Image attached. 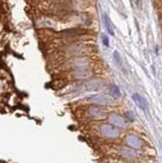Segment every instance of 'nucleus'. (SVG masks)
<instances>
[{"mask_svg": "<svg viewBox=\"0 0 162 163\" xmlns=\"http://www.w3.org/2000/svg\"><path fill=\"white\" fill-rule=\"evenodd\" d=\"M113 56H114V59L116 60V62H117L118 64H120V56H119L118 51H114V52H113Z\"/></svg>", "mask_w": 162, "mask_h": 163, "instance_id": "obj_7", "label": "nucleus"}, {"mask_svg": "<svg viewBox=\"0 0 162 163\" xmlns=\"http://www.w3.org/2000/svg\"><path fill=\"white\" fill-rule=\"evenodd\" d=\"M102 43L105 47H109V39L106 35H102Z\"/></svg>", "mask_w": 162, "mask_h": 163, "instance_id": "obj_6", "label": "nucleus"}, {"mask_svg": "<svg viewBox=\"0 0 162 163\" xmlns=\"http://www.w3.org/2000/svg\"><path fill=\"white\" fill-rule=\"evenodd\" d=\"M103 22H104V24H105V28L107 30L108 34L111 36H114V30L111 24V20H110L109 16L106 13H103Z\"/></svg>", "mask_w": 162, "mask_h": 163, "instance_id": "obj_3", "label": "nucleus"}, {"mask_svg": "<svg viewBox=\"0 0 162 163\" xmlns=\"http://www.w3.org/2000/svg\"><path fill=\"white\" fill-rule=\"evenodd\" d=\"M102 85H104V82H102L101 79H91L86 84V87L88 90H97Z\"/></svg>", "mask_w": 162, "mask_h": 163, "instance_id": "obj_2", "label": "nucleus"}, {"mask_svg": "<svg viewBox=\"0 0 162 163\" xmlns=\"http://www.w3.org/2000/svg\"><path fill=\"white\" fill-rule=\"evenodd\" d=\"M92 75V69L88 66H80L74 71V77L77 79H85Z\"/></svg>", "mask_w": 162, "mask_h": 163, "instance_id": "obj_1", "label": "nucleus"}, {"mask_svg": "<svg viewBox=\"0 0 162 163\" xmlns=\"http://www.w3.org/2000/svg\"><path fill=\"white\" fill-rule=\"evenodd\" d=\"M133 100H134L135 103H136L140 108H142V109H144V108H145L144 104H143V98L141 97L138 93H135V94L133 95Z\"/></svg>", "mask_w": 162, "mask_h": 163, "instance_id": "obj_5", "label": "nucleus"}, {"mask_svg": "<svg viewBox=\"0 0 162 163\" xmlns=\"http://www.w3.org/2000/svg\"><path fill=\"white\" fill-rule=\"evenodd\" d=\"M54 1H55V0H54Z\"/></svg>", "mask_w": 162, "mask_h": 163, "instance_id": "obj_10", "label": "nucleus"}, {"mask_svg": "<svg viewBox=\"0 0 162 163\" xmlns=\"http://www.w3.org/2000/svg\"><path fill=\"white\" fill-rule=\"evenodd\" d=\"M161 14H162V7H161Z\"/></svg>", "mask_w": 162, "mask_h": 163, "instance_id": "obj_9", "label": "nucleus"}, {"mask_svg": "<svg viewBox=\"0 0 162 163\" xmlns=\"http://www.w3.org/2000/svg\"><path fill=\"white\" fill-rule=\"evenodd\" d=\"M156 1H157V2L159 3L160 5H161V6H160V7H162V0H156Z\"/></svg>", "mask_w": 162, "mask_h": 163, "instance_id": "obj_8", "label": "nucleus"}, {"mask_svg": "<svg viewBox=\"0 0 162 163\" xmlns=\"http://www.w3.org/2000/svg\"><path fill=\"white\" fill-rule=\"evenodd\" d=\"M109 93L114 99H118L120 97V90L116 85H111L109 87Z\"/></svg>", "mask_w": 162, "mask_h": 163, "instance_id": "obj_4", "label": "nucleus"}]
</instances>
